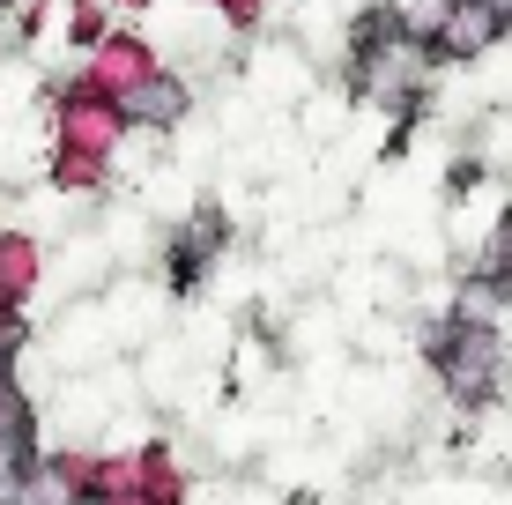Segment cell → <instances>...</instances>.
<instances>
[{"mask_svg": "<svg viewBox=\"0 0 512 505\" xmlns=\"http://www.w3.org/2000/svg\"><path fill=\"white\" fill-rule=\"evenodd\" d=\"M119 104V119H134V127H171V119L186 112V90L171 75H141L127 97H112Z\"/></svg>", "mask_w": 512, "mask_h": 505, "instance_id": "5", "label": "cell"}, {"mask_svg": "<svg viewBox=\"0 0 512 505\" xmlns=\"http://www.w3.org/2000/svg\"><path fill=\"white\" fill-rule=\"evenodd\" d=\"M38 461V409L23 402V394H8L0 402V491H15V476Z\"/></svg>", "mask_w": 512, "mask_h": 505, "instance_id": "3", "label": "cell"}, {"mask_svg": "<svg viewBox=\"0 0 512 505\" xmlns=\"http://www.w3.org/2000/svg\"><path fill=\"white\" fill-rule=\"evenodd\" d=\"M357 82L364 97L386 104V112H409L423 97V82H431V45L423 38H394V30H372L357 52Z\"/></svg>", "mask_w": 512, "mask_h": 505, "instance_id": "2", "label": "cell"}, {"mask_svg": "<svg viewBox=\"0 0 512 505\" xmlns=\"http://www.w3.org/2000/svg\"><path fill=\"white\" fill-rule=\"evenodd\" d=\"M475 8H490V15H498V23H505V15H512V0H475Z\"/></svg>", "mask_w": 512, "mask_h": 505, "instance_id": "7", "label": "cell"}, {"mask_svg": "<svg viewBox=\"0 0 512 505\" xmlns=\"http://www.w3.org/2000/svg\"><path fill=\"white\" fill-rule=\"evenodd\" d=\"M0 15H8V0H0Z\"/></svg>", "mask_w": 512, "mask_h": 505, "instance_id": "8", "label": "cell"}, {"mask_svg": "<svg viewBox=\"0 0 512 505\" xmlns=\"http://www.w3.org/2000/svg\"><path fill=\"white\" fill-rule=\"evenodd\" d=\"M498 30L505 23L490 8H475V0H446V15H438V52H461V60H468V52H483Z\"/></svg>", "mask_w": 512, "mask_h": 505, "instance_id": "6", "label": "cell"}, {"mask_svg": "<svg viewBox=\"0 0 512 505\" xmlns=\"http://www.w3.org/2000/svg\"><path fill=\"white\" fill-rule=\"evenodd\" d=\"M38 275H45L38 238H30V231H0V305L23 312V298L38 290Z\"/></svg>", "mask_w": 512, "mask_h": 505, "instance_id": "4", "label": "cell"}, {"mask_svg": "<svg viewBox=\"0 0 512 505\" xmlns=\"http://www.w3.org/2000/svg\"><path fill=\"white\" fill-rule=\"evenodd\" d=\"M431 364H438V387H446L453 409H498L505 379H512V350L498 327H431Z\"/></svg>", "mask_w": 512, "mask_h": 505, "instance_id": "1", "label": "cell"}]
</instances>
